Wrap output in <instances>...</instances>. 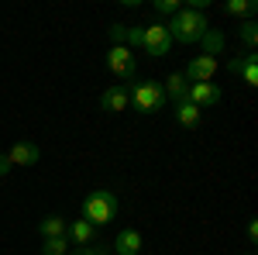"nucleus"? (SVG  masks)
<instances>
[{
    "mask_svg": "<svg viewBox=\"0 0 258 255\" xmlns=\"http://www.w3.org/2000/svg\"><path fill=\"white\" fill-rule=\"evenodd\" d=\"M165 28H169V38H172V41L193 45V41H200L207 31H210V21H207L203 11H189V7H182L176 18L165 21Z\"/></svg>",
    "mask_w": 258,
    "mask_h": 255,
    "instance_id": "f257e3e1",
    "label": "nucleus"
},
{
    "mask_svg": "<svg viewBox=\"0 0 258 255\" xmlns=\"http://www.w3.org/2000/svg\"><path fill=\"white\" fill-rule=\"evenodd\" d=\"M120 211V200L117 193H110V190H93V193L83 196V221H90L93 228H103V224H110Z\"/></svg>",
    "mask_w": 258,
    "mask_h": 255,
    "instance_id": "f03ea898",
    "label": "nucleus"
},
{
    "mask_svg": "<svg viewBox=\"0 0 258 255\" xmlns=\"http://www.w3.org/2000/svg\"><path fill=\"white\" fill-rule=\"evenodd\" d=\"M162 104H165L162 83H155V79H141V83L131 86V107H135L138 114H155V111H162Z\"/></svg>",
    "mask_w": 258,
    "mask_h": 255,
    "instance_id": "7ed1b4c3",
    "label": "nucleus"
},
{
    "mask_svg": "<svg viewBox=\"0 0 258 255\" xmlns=\"http://www.w3.org/2000/svg\"><path fill=\"white\" fill-rule=\"evenodd\" d=\"M107 69L120 79V86H127V83H135L138 62H135V56H131L127 45H110V52H107Z\"/></svg>",
    "mask_w": 258,
    "mask_h": 255,
    "instance_id": "20e7f679",
    "label": "nucleus"
},
{
    "mask_svg": "<svg viewBox=\"0 0 258 255\" xmlns=\"http://www.w3.org/2000/svg\"><path fill=\"white\" fill-rule=\"evenodd\" d=\"M141 48H145L152 59H162V56H169V48H172V38H169V28H165V21H155V24L141 28Z\"/></svg>",
    "mask_w": 258,
    "mask_h": 255,
    "instance_id": "39448f33",
    "label": "nucleus"
},
{
    "mask_svg": "<svg viewBox=\"0 0 258 255\" xmlns=\"http://www.w3.org/2000/svg\"><path fill=\"white\" fill-rule=\"evenodd\" d=\"M214 73H217V59H210V56H197V59L186 62L182 79H186V83H214Z\"/></svg>",
    "mask_w": 258,
    "mask_h": 255,
    "instance_id": "423d86ee",
    "label": "nucleus"
},
{
    "mask_svg": "<svg viewBox=\"0 0 258 255\" xmlns=\"http://www.w3.org/2000/svg\"><path fill=\"white\" fill-rule=\"evenodd\" d=\"M100 107H103L107 114H120V111H127V107H131V86H120V83L107 86V90L100 93Z\"/></svg>",
    "mask_w": 258,
    "mask_h": 255,
    "instance_id": "0eeeda50",
    "label": "nucleus"
},
{
    "mask_svg": "<svg viewBox=\"0 0 258 255\" xmlns=\"http://www.w3.org/2000/svg\"><path fill=\"white\" fill-rule=\"evenodd\" d=\"M186 100L197 104L200 111H203V107H214V104H220V86L217 83H189Z\"/></svg>",
    "mask_w": 258,
    "mask_h": 255,
    "instance_id": "6e6552de",
    "label": "nucleus"
},
{
    "mask_svg": "<svg viewBox=\"0 0 258 255\" xmlns=\"http://www.w3.org/2000/svg\"><path fill=\"white\" fill-rule=\"evenodd\" d=\"M66 238H69V245H80V248H90L93 241H97V228L90 224V221H73V224H66Z\"/></svg>",
    "mask_w": 258,
    "mask_h": 255,
    "instance_id": "1a4fd4ad",
    "label": "nucleus"
},
{
    "mask_svg": "<svg viewBox=\"0 0 258 255\" xmlns=\"http://www.w3.org/2000/svg\"><path fill=\"white\" fill-rule=\"evenodd\" d=\"M41 159V148L35 145V141H18L11 152H7V162H11V169L14 166H35Z\"/></svg>",
    "mask_w": 258,
    "mask_h": 255,
    "instance_id": "9d476101",
    "label": "nucleus"
},
{
    "mask_svg": "<svg viewBox=\"0 0 258 255\" xmlns=\"http://www.w3.org/2000/svg\"><path fill=\"white\" fill-rule=\"evenodd\" d=\"M141 245H145V241H141V235L135 231V228H124V231L114 238V252L117 255H138Z\"/></svg>",
    "mask_w": 258,
    "mask_h": 255,
    "instance_id": "9b49d317",
    "label": "nucleus"
},
{
    "mask_svg": "<svg viewBox=\"0 0 258 255\" xmlns=\"http://www.w3.org/2000/svg\"><path fill=\"white\" fill-rule=\"evenodd\" d=\"M176 124H182V128H197L200 118H203V111H200L197 104H189V100H182V104H176Z\"/></svg>",
    "mask_w": 258,
    "mask_h": 255,
    "instance_id": "f8f14e48",
    "label": "nucleus"
},
{
    "mask_svg": "<svg viewBox=\"0 0 258 255\" xmlns=\"http://www.w3.org/2000/svg\"><path fill=\"white\" fill-rule=\"evenodd\" d=\"M186 90H189V83L182 79V73H172V76L162 83V93H165V100H176V104H182V100H186Z\"/></svg>",
    "mask_w": 258,
    "mask_h": 255,
    "instance_id": "ddd939ff",
    "label": "nucleus"
},
{
    "mask_svg": "<svg viewBox=\"0 0 258 255\" xmlns=\"http://www.w3.org/2000/svg\"><path fill=\"white\" fill-rule=\"evenodd\" d=\"M66 224H69V221H62L59 214H48V217H41L38 235L41 238H62V235H66Z\"/></svg>",
    "mask_w": 258,
    "mask_h": 255,
    "instance_id": "4468645a",
    "label": "nucleus"
},
{
    "mask_svg": "<svg viewBox=\"0 0 258 255\" xmlns=\"http://www.w3.org/2000/svg\"><path fill=\"white\" fill-rule=\"evenodd\" d=\"M200 45H203V56H210V59H217L220 52H224V35H220L217 28H210L203 38H200Z\"/></svg>",
    "mask_w": 258,
    "mask_h": 255,
    "instance_id": "2eb2a0df",
    "label": "nucleus"
},
{
    "mask_svg": "<svg viewBox=\"0 0 258 255\" xmlns=\"http://www.w3.org/2000/svg\"><path fill=\"white\" fill-rule=\"evenodd\" d=\"M224 11H227L231 18H244V21H251V14L258 11V4H255V0H227V4H224Z\"/></svg>",
    "mask_w": 258,
    "mask_h": 255,
    "instance_id": "dca6fc26",
    "label": "nucleus"
},
{
    "mask_svg": "<svg viewBox=\"0 0 258 255\" xmlns=\"http://www.w3.org/2000/svg\"><path fill=\"white\" fill-rule=\"evenodd\" d=\"M69 238H45V245H41V255H69Z\"/></svg>",
    "mask_w": 258,
    "mask_h": 255,
    "instance_id": "f3484780",
    "label": "nucleus"
},
{
    "mask_svg": "<svg viewBox=\"0 0 258 255\" xmlns=\"http://www.w3.org/2000/svg\"><path fill=\"white\" fill-rule=\"evenodd\" d=\"M241 79H244L248 86H258V56H255V52H248L244 69H241Z\"/></svg>",
    "mask_w": 258,
    "mask_h": 255,
    "instance_id": "a211bd4d",
    "label": "nucleus"
},
{
    "mask_svg": "<svg viewBox=\"0 0 258 255\" xmlns=\"http://www.w3.org/2000/svg\"><path fill=\"white\" fill-rule=\"evenodd\" d=\"M241 41L248 45V52H255V41H258V24L255 21H241Z\"/></svg>",
    "mask_w": 258,
    "mask_h": 255,
    "instance_id": "6ab92c4d",
    "label": "nucleus"
},
{
    "mask_svg": "<svg viewBox=\"0 0 258 255\" xmlns=\"http://www.w3.org/2000/svg\"><path fill=\"white\" fill-rule=\"evenodd\" d=\"M179 11H182L179 0H155V14H162V18H176Z\"/></svg>",
    "mask_w": 258,
    "mask_h": 255,
    "instance_id": "aec40b11",
    "label": "nucleus"
},
{
    "mask_svg": "<svg viewBox=\"0 0 258 255\" xmlns=\"http://www.w3.org/2000/svg\"><path fill=\"white\" fill-rule=\"evenodd\" d=\"M110 41L114 45H124L127 41V24H110Z\"/></svg>",
    "mask_w": 258,
    "mask_h": 255,
    "instance_id": "412c9836",
    "label": "nucleus"
},
{
    "mask_svg": "<svg viewBox=\"0 0 258 255\" xmlns=\"http://www.w3.org/2000/svg\"><path fill=\"white\" fill-rule=\"evenodd\" d=\"M244 59H248V52H244V56H234V59H227V73H231V76H241Z\"/></svg>",
    "mask_w": 258,
    "mask_h": 255,
    "instance_id": "4be33fe9",
    "label": "nucleus"
},
{
    "mask_svg": "<svg viewBox=\"0 0 258 255\" xmlns=\"http://www.w3.org/2000/svg\"><path fill=\"white\" fill-rule=\"evenodd\" d=\"M127 48L135 45V48H141V28H127V41H124Z\"/></svg>",
    "mask_w": 258,
    "mask_h": 255,
    "instance_id": "5701e85b",
    "label": "nucleus"
},
{
    "mask_svg": "<svg viewBox=\"0 0 258 255\" xmlns=\"http://www.w3.org/2000/svg\"><path fill=\"white\" fill-rule=\"evenodd\" d=\"M255 238H258V224H255V221H251V224H248V241L255 245Z\"/></svg>",
    "mask_w": 258,
    "mask_h": 255,
    "instance_id": "b1692460",
    "label": "nucleus"
},
{
    "mask_svg": "<svg viewBox=\"0 0 258 255\" xmlns=\"http://www.w3.org/2000/svg\"><path fill=\"white\" fill-rule=\"evenodd\" d=\"M11 173V162H7V156H0V176H7Z\"/></svg>",
    "mask_w": 258,
    "mask_h": 255,
    "instance_id": "393cba45",
    "label": "nucleus"
},
{
    "mask_svg": "<svg viewBox=\"0 0 258 255\" xmlns=\"http://www.w3.org/2000/svg\"><path fill=\"white\" fill-rule=\"evenodd\" d=\"M90 255H110V248H93L90 245Z\"/></svg>",
    "mask_w": 258,
    "mask_h": 255,
    "instance_id": "a878e982",
    "label": "nucleus"
},
{
    "mask_svg": "<svg viewBox=\"0 0 258 255\" xmlns=\"http://www.w3.org/2000/svg\"><path fill=\"white\" fill-rule=\"evenodd\" d=\"M69 255H90V248H73Z\"/></svg>",
    "mask_w": 258,
    "mask_h": 255,
    "instance_id": "bb28decb",
    "label": "nucleus"
},
{
    "mask_svg": "<svg viewBox=\"0 0 258 255\" xmlns=\"http://www.w3.org/2000/svg\"><path fill=\"white\" fill-rule=\"evenodd\" d=\"M244 255H255V252H244Z\"/></svg>",
    "mask_w": 258,
    "mask_h": 255,
    "instance_id": "cd10ccee",
    "label": "nucleus"
}]
</instances>
